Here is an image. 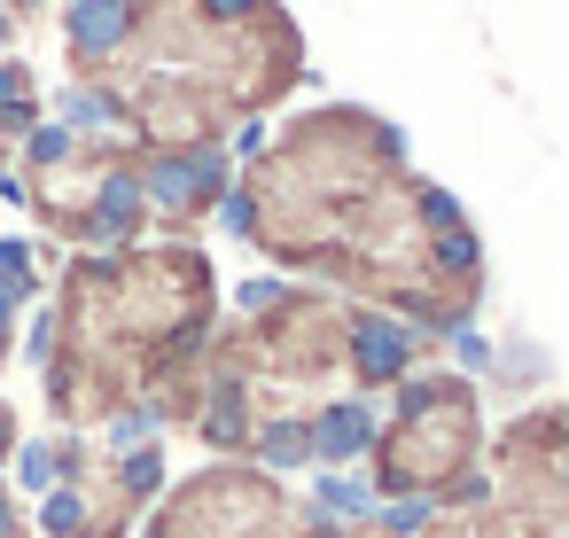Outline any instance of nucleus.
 Segmentation results:
<instances>
[{
    "label": "nucleus",
    "mask_w": 569,
    "mask_h": 538,
    "mask_svg": "<svg viewBox=\"0 0 569 538\" xmlns=\"http://www.w3.org/2000/svg\"><path fill=\"white\" fill-rule=\"evenodd\" d=\"M227 219L281 266L375 289L421 336L468 328L483 297V242L468 235L460 203L406 165L398 126L351 102L305 110L250 165L242 196H227Z\"/></svg>",
    "instance_id": "nucleus-1"
},
{
    "label": "nucleus",
    "mask_w": 569,
    "mask_h": 538,
    "mask_svg": "<svg viewBox=\"0 0 569 538\" xmlns=\"http://www.w3.org/2000/svg\"><path fill=\"white\" fill-rule=\"evenodd\" d=\"M71 133H133L141 157L219 149L305 87V32L281 0H63Z\"/></svg>",
    "instance_id": "nucleus-2"
},
{
    "label": "nucleus",
    "mask_w": 569,
    "mask_h": 538,
    "mask_svg": "<svg viewBox=\"0 0 569 538\" xmlns=\"http://www.w3.org/2000/svg\"><path fill=\"white\" fill-rule=\"evenodd\" d=\"M203 343H211V266L196 242L102 250L71 266L63 312L40 336L48 398L63 421H110L126 414V398L157 406V390L188 359H203Z\"/></svg>",
    "instance_id": "nucleus-3"
},
{
    "label": "nucleus",
    "mask_w": 569,
    "mask_h": 538,
    "mask_svg": "<svg viewBox=\"0 0 569 538\" xmlns=\"http://www.w3.org/2000/svg\"><path fill=\"white\" fill-rule=\"evenodd\" d=\"M367 452H375V484L398 499H437V507L491 499V484L476 476V390L460 375H406L398 414Z\"/></svg>",
    "instance_id": "nucleus-4"
},
{
    "label": "nucleus",
    "mask_w": 569,
    "mask_h": 538,
    "mask_svg": "<svg viewBox=\"0 0 569 538\" xmlns=\"http://www.w3.org/2000/svg\"><path fill=\"white\" fill-rule=\"evenodd\" d=\"M289 530H297V507L258 468H203L149 522V538H289Z\"/></svg>",
    "instance_id": "nucleus-5"
},
{
    "label": "nucleus",
    "mask_w": 569,
    "mask_h": 538,
    "mask_svg": "<svg viewBox=\"0 0 569 538\" xmlns=\"http://www.w3.org/2000/svg\"><path fill=\"white\" fill-rule=\"evenodd\" d=\"M32 126H40V87H32V71L9 56V63H0V157H9Z\"/></svg>",
    "instance_id": "nucleus-6"
}]
</instances>
